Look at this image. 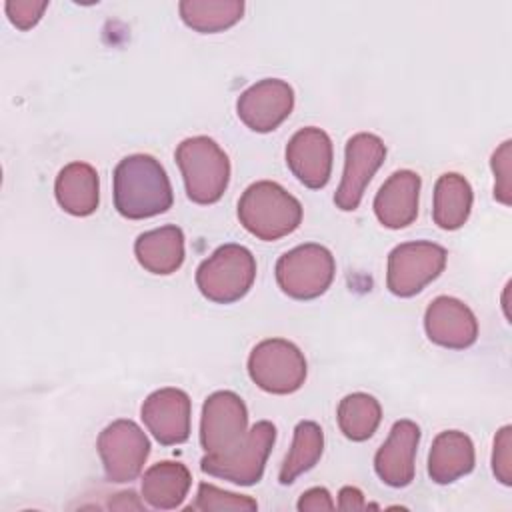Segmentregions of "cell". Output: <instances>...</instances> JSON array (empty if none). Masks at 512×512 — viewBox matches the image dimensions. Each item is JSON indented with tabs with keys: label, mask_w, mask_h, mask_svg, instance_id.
Returning <instances> with one entry per match:
<instances>
[{
	"label": "cell",
	"mask_w": 512,
	"mask_h": 512,
	"mask_svg": "<svg viewBox=\"0 0 512 512\" xmlns=\"http://www.w3.org/2000/svg\"><path fill=\"white\" fill-rule=\"evenodd\" d=\"M510 148H512V142L510 140H504L492 154V160H490V166H492V172H494V198L498 202H502L504 206L510 204Z\"/></svg>",
	"instance_id": "4316f807"
},
{
	"label": "cell",
	"mask_w": 512,
	"mask_h": 512,
	"mask_svg": "<svg viewBox=\"0 0 512 512\" xmlns=\"http://www.w3.org/2000/svg\"><path fill=\"white\" fill-rule=\"evenodd\" d=\"M240 224L258 240L272 242L292 234L302 222V204L272 180L250 184L238 200Z\"/></svg>",
	"instance_id": "7a4b0ae2"
},
{
	"label": "cell",
	"mask_w": 512,
	"mask_h": 512,
	"mask_svg": "<svg viewBox=\"0 0 512 512\" xmlns=\"http://www.w3.org/2000/svg\"><path fill=\"white\" fill-rule=\"evenodd\" d=\"M322 450H324V432L320 424L312 420L298 422L294 428L292 448L286 454L278 472L280 484H292L300 474L312 470L320 460Z\"/></svg>",
	"instance_id": "cb8c5ba5"
},
{
	"label": "cell",
	"mask_w": 512,
	"mask_h": 512,
	"mask_svg": "<svg viewBox=\"0 0 512 512\" xmlns=\"http://www.w3.org/2000/svg\"><path fill=\"white\" fill-rule=\"evenodd\" d=\"M476 454L468 434L460 430L440 432L430 446L428 476L436 484H452L474 470Z\"/></svg>",
	"instance_id": "ac0fdd59"
},
{
	"label": "cell",
	"mask_w": 512,
	"mask_h": 512,
	"mask_svg": "<svg viewBox=\"0 0 512 512\" xmlns=\"http://www.w3.org/2000/svg\"><path fill=\"white\" fill-rule=\"evenodd\" d=\"M364 504V494L354 488V486H344L338 494V508L340 510H362Z\"/></svg>",
	"instance_id": "4dcf8cb0"
},
{
	"label": "cell",
	"mask_w": 512,
	"mask_h": 512,
	"mask_svg": "<svg viewBox=\"0 0 512 512\" xmlns=\"http://www.w3.org/2000/svg\"><path fill=\"white\" fill-rule=\"evenodd\" d=\"M336 420L340 432L348 440L364 442L376 432L382 420V408L374 396L366 392H352L340 400Z\"/></svg>",
	"instance_id": "d4e9b609"
},
{
	"label": "cell",
	"mask_w": 512,
	"mask_h": 512,
	"mask_svg": "<svg viewBox=\"0 0 512 512\" xmlns=\"http://www.w3.org/2000/svg\"><path fill=\"white\" fill-rule=\"evenodd\" d=\"M474 194L470 182L458 172L442 174L434 184V224L442 230H458L466 224Z\"/></svg>",
	"instance_id": "7402d4cb"
},
{
	"label": "cell",
	"mask_w": 512,
	"mask_h": 512,
	"mask_svg": "<svg viewBox=\"0 0 512 512\" xmlns=\"http://www.w3.org/2000/svg\"><path fill=\"white\" fill-rule=\"evenodd\" d=\"M276 282L294 300H314L322 296L336 274L332 252L316 242H306L284 252L276 262Z\"/></svg>",
	"instance_id": "8992f818"
},
{
	"label": "cell",
	"mask_w": 512,
	"mask_h": 512,
	"mask_svg": "<svg viewBox=\"0 0 512 512\" xmlns=\"http://www.w3.org/2000/svg\"><path fill=\"white\" fill-rule=\"evenodd\" d=\"M96 448L108 482H132L140 476L150 454L144 430L126 418L110 422L96 440Z\"/></svg>",
	"instance_id": "9c48e42d"
},
{
	"label": "cell",
	"mask_w": 512,
	"mask_h": 512,
	"mask_svg": "<svg viewBox=\"0 0 512 512\" xmlns=\"http://www.w3.org/2000/svg\"><path fill=\"white\" fill-rule=\"evenodd\" d=\"M192 402L180 388L154 390L140 408V418L148 432L162 444H184L190 436Z\"/></svg>",
	"instance_id": "4fadbf2b"
},
{
	"label": "cell",
	"mask_w": 512,
	"mask_h": 512,
	"mask_svg": "<svg viewBox=\"0 0 512 512\" xmlns=\"http://www.w3.org/2000/svg\"><path fill=\"white\" fill-rule=\"evenodd\" d=\"M446 258V248L436 242H402L388 254L386 288L400 298L416 296L442 274Z\"/></svg>",
	"instance_id": "ba28073f"
},
{
	"label": "cell",
	"mask_w": 512,
	"mask_h": 512,
	"mask_svg": "<svg viewBox=\"0 0 512 512\" xmlns=\"http://www.w3.org/2000/svg\"><path fill=\"white\" fill-rule=\"evenodd\" d=\"M6 14L10 18V22L20 28V30H30L32 26H36L44 14V10L48 8L46 0H8L6 2Z\"/></svg>",
	"instance_id": "f1b7e54d"
},
{
	"label": "cell",
	"mask_w": 512,
	"mask_h": 512,
	"mask_svg": "<svg viewBox=\"0 0 512 512\" xmlns=\"http://www.w3.org/2000/svg\"><path fill=\"white\" fill-rule=\"evenodd\" d=\"M512 428L502 426L494 438V452H492V472L504 484H512Z\"/></svg>",
	"instance_id": "83f0119b"
},
{
	"label": "cell",
	"mask_w": 512,
	"mask_h": 512,
	"mask_svg": "<svg viewBox=\"0 0 512 512\" xmlns=\"http://www.w3.org/2000/svg\"><path fill=\"white\" fill-rule=\"evenodd\" d=\"M306 372L308 366L302 350L284 338H266L248 356L252 382L270 394H292L300 390Z\"/></svg>",
	"instance_id": "52a82bcc"
},
{
	"label": "cell",
	"mask_w": 512,
	"mask_h": 512,
	"mask_svg": "<svg viewBox=\"0 0 512 512\" xmlns=\"http://www.w3.org/2000/svg\"><path fill=\"white\" fill-rule=\"evenodd\" d=\"M420 442V426L412 420H398L374 456L378 478L392 488H404L414 480V458Z\"/></svg>",
	"instance_id": "2e32d148"
},
{
	"label": "cell",
	"mask_w": 512,
	"mask_h": 512,
	"mask_svg": "<svg viewBox=\"0 0 512 512\" xmlns=\"http://www.w3.org/2000/svg\"><path fill=\"white\" fill-rule=\"evenodd\" d=\"M274 442L276 426L268 420H260L234 448L220 454H206L200 460V470L238 486H252L260 482Z\"/></svg>",
	"instance_id": "5b68a950"
},
{
	"label": "cell",
	"mask_w": 512,
	"mask_h": 512,
	"mask_svg": "<svg viewBox=\"0 0 512 512\" xmlns=\"http://www.w3.org/2000/svg\"><path fill=\"white\" fill-rule=\"evenodd\" d=\"M424 330L430 342L448 350H464L478 338V320L462 300L438 296L424 312Z\"/></svg>",
	"instance_id": "9a60e30c"
},
{
	"label": "cell",
	"mask_w": 512,
	"mask_h": 512,
	"mask_svg": "<svg viewBox=\"0 0 512 512\" xmlns=\"http://www.w3.org/2000/svg\"><path fill=\"white\" fill-rule=\"evenodd\" d=\"M294 108V90L286 80L264 78L246 88L236 100L238 118L254 132L276 130Z\"/></svg>",
	"instance_id": "7c38bea8"
},
{
	"label": "cell",
	"mask_w": 512,
	"mask_h": 512,
	"mask_svg": "<svg viewBox=\"0 0 512 512\" xmlns=\"http://www.w3.org/2000/svg\"><path fill=\"white\" fill-rule=\"evenodd\" d=\"M178 12L182 22L188 28L200 34H216L240 22L244 14V2L242 0H182L178 4Z\"/></svg>",
	"instance_id": "603a6c76"
},
{
	"label": "cell",
	"mask_w": 512,
	"mask_h": 512,
	"mask_svg": "<svg viewBox=\"0 0 512 512\" xmlns=\"http://www.w3.org/2000/svg\"><path fill=\"white\" fill-rule=\"evenodd\" d=\"M256 278V258L242 244H222L196 268V286L216 304L244 298Z\"/></svg>",
	"instance_id": "277c9868"
},
{
	"label": "cell",
	"mask_w": 512,
	"mask_h": 512,
	"mask_svg": "<svg viewBox=\"0 0 512 512\" xmlns=\"http://www.w3.org/2000/svg\"><path fill=\"white\" fill-rule=\"evenodd\" d=\"M296 508L300 512H318V510H334V502H332V496L326 488L322 486H316V488H310L306 492H302Z\"/></svg>",
	"instance_id": "f546056e"
},
{
	"label": "cell",
	"mask_w": 512,
	"mask_h": 512,
	"mask_svg": "<svg viewBox=\"0 0 512 512\" xmlns=\"http://www.w3.org/2000/svg\"><path fill=\"white\" fill-rule=\"evenodd\" d=\"M422 180L412 170H396L374 196V214L390 230L410 226L418 216Z\"/></svg>",
	"instance_id": "e0dca14e"
},
{
	"label": "cell",
	"mask_w": 512,
	"mask_h": 512,
	"mask_svg": "<svg viewBox=\"0 0 512 512\" xmlns=\"http://www.w3.org/2000/svg\"><path fill=\"white\" fill-rule=\"evenodd\" d=\"M134 254L150 274L168 276L184 264V232L174 224L142 232L134 242Z\"/></svg>",
	"instance_id": "ffe728a7"
},
{
	"label": "cell",
	"mask_w": 512,
	"mask_h": 512,
	"mask_svg": "<svg viewBox=\"0 0 512 512\" xmlns=\"http://www.w3.org/2000/svg\"><path fill=\"white\" fill-rule=\"evenodd\" d=\"M192 474L182 462L162 460L142 476V498L156 510H174L188 496Z\"/></svg>",
	"instance_id": "44dd1931"
},
{
	"label": "cell",
	"mask_w": 512,
	"mask_h": 512,
	"mask_svg": "<svg viewBox=\"0 0 512 512\" xmlns=\"http://www.w3.org/2000/svg\"><path fill=\"white\" fill-rule=\"evenodd\" d=\"M248 432V410L232 390L212 392L202 406L200 446L206 454H220L234 448Z\"/></svg>",
	"instance_id": "30bf717a"
},
{
	"label": "cell",
	"mask_w": 512,
	"mask_h": 512,
	"mask_svg": "<svg viewBox=\"0 0 512 512\" xmlns=\"http://www.w3.org/2000/svg\"><path fill=\"white\" fill-rule=\"evenodd\" d=\"M176 164L182 172L186 196L196 204L218 202L230 182V160L216 140L192 136L178 144Z\"/></svg>",
	"instance_id": "3957f363"
},
{
	"label": "cell",
	"mask_w": 512,
	"mask_h": 512,
	"mask_svg": "<svg viewBox=\"0 0 512 512\" xmlns=\"http://www.w3.org/2000/svg\"><path fill=\"white\" fill-rule=\"evenodd\" d=\"M192 508L194 510H204V512H212V510H256L258 504L250 496L226 492L222 488H216L214 484L200 482L196 502L190 506V510Z\"/></svg>",
	"instance_id": "484cf974"
},
{
	"label": "cell",
	"mask_w": 512,
	"mask_h": 512,
	"mask_svg": "<svg viewBox=\"0 0 512 512\" xmlns=\"http://www.w3.org/2000/svg\"><path fill=\"white\" fill-rule=\"evenodd\" d=\"M332 160V140L322 128H300L286 144V164L306 188L320 190L328 184Z\"/></svg>",
	"instance_id": "5bb4252c"
},
{
	"label": "cell",
	"mask_w": 512,
	"mask_h": 512,
	"mask_svg": "<svg viewBox=\"0 0 512 512\" xmlns=\"http://www.w3.org/2000/svg\"><path fill=\"white\" fill-rule=\"evenodd\" d=\"M386 158V146L380 136L370 132H358L348 138L344 148V172L340 186L334 194V204L352 212L360 206L366 186Z\"/></svg>",
	"instance_id": "8fae6325"
},
{
	"label": "cell",
	"mask_w": 512,
	"mask_h": 512,
	"mask_svg": "<svg viewBox=\"0 0 512 512\" xmlns=\"http://www.w3.org/2000/svg\"><path fill=\"white\" fill-rule=\"evenodd\" d=\"M54 196L60 208L72 216H90L100 202V180L88 162L66 164L54 182Z\"/></svg>",
	"instance_id": "d6986e66"
},
{
	"label": "cell",
	"mask_w": 512,
	"mask_h": 512,
	"mask_svg": "<svg viewBox=\"0 0 512 512\" xmlns=\"http://www.w3.org/2000/svg\"><path fill=\"white\" fill-rule=\"evenodd\" d=\"M114 208L128 220H144L172 208L174 194L164 166L150 154H130L114 168Z\"/></svg>",
	"instance_id": "6da1fadb"
}]
</instances>
